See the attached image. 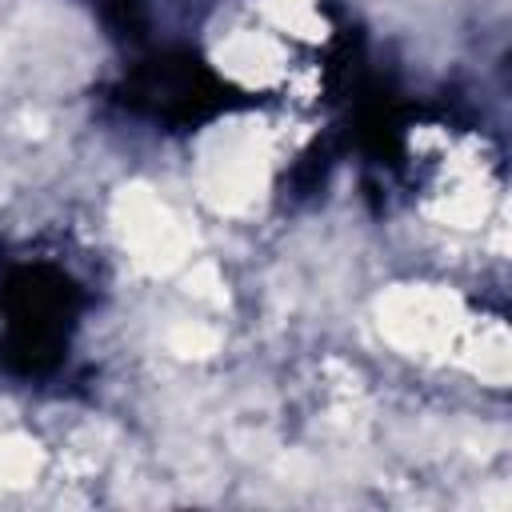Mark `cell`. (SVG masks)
Segmentation results:
<instances>
[{"mask_svg": "<svg viewBox=\"0 0 512 512\" xmlns=\"http://www.w3.org/2000/svg\"><path fill=\"white\" fill-rule=\"evenodd\" d=\"M120 232L132 244L136 260L148 268H172L188 252L184 228L148 188H128L120 196Z\"/></svg>", "mask_w": 512, "mask_h": 512, "instance_id": "obj_2", "label": "cell"}, {"mask_svg": "<svg viewBox=\"0 0 512 512\" xmlns=\"http://www.w3.org/2000/svg\"><path fill=\"white\" fill-rule=\"evenodd\" d=\"M40 472V448L32 440L8 436L0 440V484L4 488H20Z\"/></svg>", "mask_w": 512, "mask_h": 512, "instance_id": "obj_6", "label": "cell"}, {"mask_svg": "<svg viewBox=\"0 0 512 512\" xmlns=\"http://www.w3.org/2000/svg\"><path fill=\"white\" fill-rule=\"evenodd\" d=\"M172 344H176V352H184V356H208V352L216 348V332H204V328H192V332H188V328H184Z\"/></svg>", "mask_w": 512, "mask_h": 512, "instance_id": "obj_7", "label": "cell"}, {"mask_svg": "<svg viewBox=\"0 0 512 512\" xmlns=\"http://www.w3.org/2000/svg\"><path fill=\"white\" fill-rule=\"evenodd\" d=\"M260 172H264V160H260V152L252 148V140H248V136L228 140L224 152L208 160V192H212L216 204L240 208V204H248V200L256 196Z\"/></svg>", "mask_w": 512, "mask_h": 512, "instance_id": "obj_3", "label": "cell"}, {"mask_svg": "<svg viewBox=\"0 0 512 512\" xmlns=\"http://www.w3.org/2000/svg\"><path fill=\"white\" fill-rule=\"evenodd\" d=\"M280 68V48L268 36H236L228 44V72L244 76V80H264Z\"/></svg>", "mask_w": 512, "mask_h": 512, "instance_id": "obj_5", "label": "cell"}, {"mask_svg": "<svg viewBox=\"0 0 512 512\" xmlns=\"http://www.w3.org/2000/svg\"><path fill=\"white\" fill-rule=\"evenodd\" d=\"M380 328L396 348L424 356V352L452 348L464 328V316H460L456 296H448V292L400 288L380 304Z\"/></svg>", "mask_w": 512, "mask_h": 512, "instance_id": "obj_1", "label": "cell"}, {"mask_svg": "<svg viewBox=\"0 0 512 512\" xmlns=\"http://www.w3.org/2000/svg\"><path fill=\"white\" fill-rule=\"evenodd\" d=\"M460 352L472 364V372H480L492 384H504V376H508V332L500 324L468 328V340H464Z\"/></svg>", "mask_w": 512, "mask_h": 512, "instance_id": "obj_4", "label": "cell"}]
</instances>
